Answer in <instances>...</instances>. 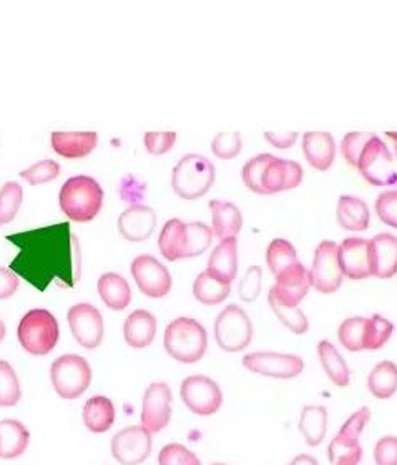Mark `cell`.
<instances>
[{
  "label": "cell",
  "mask_w": 397,
  "mask_h": 465,
  "mask_svg": "<svg viewBox=\"0 0 397 465\" xmlns=\"http://www.w3.org/2000/svg\"><path fill=\"white\" fill-rule=\"evenodd\" d=\"M145 427L130 426L118 430L112 442L110 452L120 465H140L152 454L154 439Z\"/></svg>",
  "instance_id": "obj_12"
},
{
  "label": "cell",
  "mask_w": 397,
  "mask_h": 465,
  "mask_svg": "<svg viewBox=\"0 0 397 465\" xmlns=\"http://www.w3.org/2000/svg\"><path fill=\"white\" fill-rule=\"evenodd\" d=\"M376 213L382 223L397 230V190H388L376 200Z\"/></svg>",
  "instance_id": "obj_47"
},
{
  "label": "cell",
  "mask_w": 397,
  "mask_h": 465,
  "mask_svg": "<svg viewBox=\"0 0 397 465\" xmlns=\"http://www.w3.org/2000/svg\"><path fill=\"white\" fill-rule=\"evenodd\" d=\"M213 236V230L202 222L184 224V260L203 254L212 246Z\"/></svg>",
  "instance_id": "obj_37"
},
{
  "label": "cell",
  "mask_w": 397,
  "mask_h": 465,
  "mask_svg": "<svg viewBox=\"0 0 397 465\" xmlns=\"http://www.w3.org/2000/svg\"><path fill=\"white\" fill-rule=\"evenodd\" d=\"M368 389L381 401L392 398L397 392V364L392 361L379 362L368 376Z\"/></svg>",
  "instance_id": "obj_34"
},
{
  "label": "cell",
  "mask_w": 397,
  "mask_h": 465,
  "mask_svg": "<svg viewBox=\"0 0 397 465\" xmlns=\"http://www.w3.org/2000/svg\"><path fill=\"white\" fill-rule=\"evenodd\" d=\"M17 340L32 356H47L60 340L57 318L44 308L27 311L17 326Z\"/></svg>",
  "instance_id": "obj_5"
},
{
  "label": "cell",
  "mask_w": 397,
  "mask_h": 465,
  "mask_svg": "<svg viewBox=\"0 0 397 465\" xmlns=\"http://www.w3.org/2000/svg\"><path fill=\"white\" fill-rule=\"evenodd\" d=\"M303 166L272 153L254 156L243 166V182L253 193L274 194L288 192L303 182Z\"/></svg>",
  "instance_id": "obj_2"
},
{
  "label": "cell",
  "mask_w": 397,
  "mask_h": 465,
  "mask_svg": "<svg viewBox=\"0 0 397 465\" xmlns=\"http://www.w3.org/2000/svg\"><path fill=\"white\" fill-rule=\"evenodd\" d=\"M30 444V432L17 419L0 420V459L14 460L25 454Z\"/></svg>",
  "instance_id": "obj_25"
},
{
  "label": "cell",
  "mask_w": 397,
  "mask_h": 465,
  "mask_svg": "<svg viewBox=\"0 0 397 465\" xmlns=\"http://www.w3.org/2000/svg\"><path fill=\"white\" fill-rule=\"evenodd\" d=\"M369 420H371V411L368 407H361L341 426L340 430L344 434H349V436L361 437V434L364 432V429L368 426Z\"/></svg>",
  "instance_id": "obj_51"
},
{
  "label": "cell",
  "mask_w": 397,
  "mask_h": 465,
  "mask_svg": "<svg viewBox=\"0 0 397 465\" xmlns=\"http://www.w3.org/2000/svg\"><path fill=\"white\" fill-rule=\"evenodd\" d=\"M268 302L276 318L282 321L283 324L293 331L294 334H304L310 330V321L308 316L298 308V306H286L273 296L272 292L268 294Z\"/></svg>",
  "instance_id": "obj_38"
},
{
  "label": "cell",
  "mask_w": 397,
  "mask_h": 465,
  "mask_svg": "<svg viewBox=\"0 0 397 465\" xmlns=\"http://www.w3.org/2000/svg\"><path fill=\"white\" fill-rule=\"evenodd\" d=\"M58 204L72 222L87 223L102 210L104 188L95 178L87 174L72 176L60 188Z\"/></svg>",
  "instance_id": "obj_3"
},
{
  "label": "cell",
  "mask_w": 397,
  "mask_h": 465,
  "mask_svg": "<svg viewBox=\"0 0 397 465\" xmlns=\"http://www.w3.org/2000/svg\"><path fill=\"white\" fill-rule=\"evenodd\" d=\"M22 399L19 376L10 362L0 359V407L17 406Z\"/></svg>",
  "instance_id": "obj_40"
},
{
  "label": "cell",
  "mask_w": 397,
  "mask_h": 465,
  "mask_svg": "<svg viewBox=\"0 0 397 465\" xmlns=\"http://www.w3.org/2000/svg\"><path fill=\"white\" fill-rule=\"evenodd\" d=\"M156 334V318L146 310H136L124 322V338L134 349H145L154 342Z\"/></svg>",
  "instance_id": "obj_23"
},
{
  "label": "cell",
  "mask_w": 397,
  "mask_h": 465,
  "mask_svg": "<svg viewBox=\"0 0 397 465\" xmlns=\"http://www.w3.org/2000/svg\"><path fill=\"white\" fill-rule=\"evenodd\" d=\"M243 366L253 374H260L264 378L294 379L303 374L304 361L296 354L260 351L246 354L243 358Z\"/></svg>",
  "instance_id": "obj_13"
},
{
  "label": "cell",
  "mask_w": 397,
  "mask_h": 465,
  "mask_svg": "<svg viewBox=\"0 0 397 465\" xmlns=\"http://www.w3.org/2000/svg\"><path fill=\"white\" fill-rule=\"evenodd\" d=\"M318 356H320L321 366L328 374L331 382L338 388H348L351 382V371L336 346L330 341H321L318 344Z\"/></svg>",
  "instance_id": "obj_31"
},
{
  "label": "cell",
  "mask_w": 397,
  "mask_h": 465,
  "mask_svg": "<svg viewBox=\"0 0 397 465\" xmlns=\"http://www.w3.org/2000/svg\"><path fill=\"white\" fill-rule=\"evenodd\" d=\"M356 168L371 184L392 186L397 183L394 158L391 155L388 145L378 135L372 136L362 148Z\"/></svg>",
  "instance_id": "obj_9"
},
{
  "label": "cell",
  "mask_w": 397,
  "mask_h": 465,
  "mask_svg": "<svg viewBox=\"0 0 397 465\" xmlns=\"http://www.w3.org/2000/svg\"><path fill=\"white\" fill-rule=\"evenodd\" d=\"M212 465H226V464H212Z\"/></svg>",
  "instance_id": "obj_57"
},
{
  "label": "cell",
  "mask_w": 397,
  "mask_h": 465,
  "mask_svg": "<svg viewBox=\"0 0 397 465\" xmlns=\"http://www.w3.org/2000/svg\"><path fill=\"white\" fill-rule=\"evenodd\" d=\"M132 276L146 298L160 300L172 290V274L152 254H140L132 262Z\"/></svg>",
  "instance_id": "obj_14"
},
{
  "label": "cell",
  "mask_w": 397,
  "mask_h": 465,
  "mask_svg": "<svg viewBox=\"0 0 397 465\" xmlns=\"http://www.w3.org/2000/svg\"><path fill=\"white\" fill-rule=\"evenodd\" d=\"M155 226V210L146 204H132L118 218V232L130 242H145Z\"/></svg>",
  "instance_id": "obj_20"
},
{
  "label": "cell",
  "mask_w": 397,
  "mask_h": 465,
  "mask_svg": "<svg viewBox=\"0 0 397 465\" xmlns=\"http://www.w3.org/2000/svg\"><path fill=\"white\" fill-rule=\"evenodd\" d=\"M376 465H397V437H381L374 447Z\"/></svg>",
  "instance_id": "obj_50"
},
{
  "label": "cell",
  "mask_w": 397,
  "mask_h": 465,
  "mask_svg": "<svg viewBox=\"0 0 397 465\" xmlns=\"http://www.w3.org/2000/svg\"><path fill=\"white\" fill-rule=\"evenodd\" d=\"M274 280L276 282L270 292L286 306H298L311 288L310 272L301 262L278 274Z\"/></svg>",
  "instance_id": "obj_17"
},
{
  "label": "cell",
  "mask_w": 397,
  "mask_h": 465,
  "mask_svg": "<svg viewBox=\"0 0 397 465\" xmlns=\"http://www.w3.org/2000/svg\"><path fill=\"white\" fill-rule=\"evenodd\" d=\"M232 292V282H222L210 272H200L194 282V294L196 301L206 306L222 304Z\"/></svg>",
  "instance_id": "obj_32"
},
{
  "label": "cell",
  "mask_w": 397,
  "mask_h": 465,
  "mask_svg": "<svg viewBox=\"0 0 397 465\" xmlns=\"http://www.w3.org/2000/svg\"><path fill=\"white\" fill-rule=\"evenodd\" d=\"M311 286L321 294H332L340 290L344 282V272L341 268L338 244L324 240L314 252V260L310 270Z\"/></svg>",
  "instance_id": "obj_11"
},
{
  "label": "cell",
  "mask_w": 397,
  "mask_h": 465,
  "mask_svg": "<svg viewBox=\"0 0 397 465\" xmlns=\"http://www.w3.org/2000/svg\"><path fill=\"white\" fill-rule=\"evenodd\" d=\"M290 465H320V462L310 454H300L291 460Z\"/></svg>",
  "instance_id": "obj_54"
},
{
  "label": "cell",
  "mask_w": 397,
  "mask_h": 465,
  "mask_svg": "<svg viewBox=\"0 0 397 465\" xmlns=\"http://www.w3.org/2000/svg\"><path fill=\"white\" fill-rule=\"evenodd\" d=\"M164 346L170 358L182 364H194L208 349V334L194 318H176L166 326Z\"/></svg>",
  "instance_id": "obj_4"
},
{
  "label": "cell",
  "mask_w": 397,
  "mask_h": 465,
  "mask_svg": "<svg viewBox=\"0 0 397 465\" xmlns=\"http://www.w3.org/2000/svg\"><path fill=\"white\" fill-rule=\"evenodd\" d=\"M17 246L10 270L44 291L50 284L74 288L80 280V244L70 224L58 223L9 236Z\"/></svg>",
  "instance_id": "obj_1"
},
{
  "label": "cell",
  "mask_w": 397,
  "mask_h": 465,
  "mask_svg": "<svg viewBox=\"0 0 397 465\" xmlns=\"http://www.w3.org/2000/svg\"><path fill=\"white\" fill-rule=\"evenodd\" d=\"M366 322H368V318H362V316H354V318L342 321L340 330H338V340H340L341 346L348 349L351 352L364 351Z\"/></svg>",
  "instance_id": "obj_39"
},
{
  "label": "cell",
  "mask_w": 397,
  "mask_h": 465,
  "mask_svg": "<svg viewBox=\"0 0 397 465\" xmlns=\"http://www.w3.org/2000/svg\"><path fill=\"white\" fill-rule=\"evenodd\" d=\"M144 142L148 153L156 156L164 155L174 148L176 134L174 132H146Z\"/></svg>",
  "instance_id": "obj_48"
},
{
  "label": "cell",
  "mask_w": 397,
  "mask_h": 465,
  "mask_svg": "<svg viewBox=\"0 0 397 465\" xmlns=\"http://www.w3.org/2000/svg\"><path fill=\"white\" fill-rule=\"evenodd\" d=\"M372 136L374 134H369V132H349L348 135L342 138L341 153L349 165L354 166V168L358 166L359 155Z\"/></svg>",
  "instance_id": "obj_46"
},
{
  "label": "cell",
  "mask_w": 397,
  "mask_h": 465,
  "mask_svg": "<svg viewBox=\"0 0 397 465\" xmlns=\"http://www.w3.org/2000/svg\"><path fill=\"white\" fill-rule=\"evenodd\" d=\"M362 446L359 437L338 432L328 446V459L331 465H359L362 460Z\"/></svg>",
  "instance_id": "obj_33"
},
{
  "label": "cell",
  "mask_w": 397,
  "mask_h": 465,
  "mask_svg": "<svg viewBox=\"0 0 397 465\" xmlns=\"http://www.w3.org/2000/svg\"><path fill=\"white\" fill-rule=\"evenodd\" d=\"M210 210H212V222H213V234L220 240H228V238H236V234L242 232L243 214L236 204L223 200H212L210 202Z\"/></svg>",
  "instance_id": "obj_26"
},
{
  "label": "cell",
  "mask_w": 397,
  "mask_h": 465,
  "mask_svg": "<svg viewBox=\"0 0 397 465\" xmlns=\"http://www.w3.org/2000/svg\"><path fill=\"white\" fill-rule=\"evenodd\" d=\"M264 138L273 146H276L280 150H286L296 143L298 134L296 132H264Z\"/></svg>",
  "instance_id": "obj_53"
},
{
  "label": "cell",
  "mask_w": 397,
  "mask_h": 465,
  "mask_svg": "<svg viewBox=\"0 0 397 465\" xmlns=\"http://www.w3.org/2000/svg\"><path fill=\"white\" fill-rule=\"evenodd\" d=\"M24 198V190L17 182H7L0 188V226L10 223L17 213Z\"/></svg>",
  "instance_id": "obj_42"
},
{
  "label": "cell",
  "mask_w": 397,
  "mask_h": 465,
  "mask_svg": "<svg viewBox=\"0 0 397 465\" xmlns=\"http://www.w3.org/2000/svg\"><path fill=\"white\" fill-rule=\"evenodd\" d=\"M158 465H202V460L188 447L172 442L162 447L158 454Z\"/></svg>",
  "instance_id": "obj_43"
},
{
  "label": "cell",
  "mask_w": 397,
  "mask_h": 465,
  "mask_svg": "<svg viewBox=\"0 0 397 465\" xmlns=\"http://www.w3.org/2000/svg\"><path fill=\"white\" fill-rule=\"evenodd\" d=\"M394 332V324L382 318L381 314H374L368 318L366 322V334H364V349L366 351H378L384 348V344L391 340Z\"/></svg>",
  "instance_id": "obj_41"
},
{
  "label": "cell",
  "mask_w": 397,
  "mask_h": 465,
  "mask_svg": "<svg viewBox=\"0 0 397 465\" xmlns=\"http://www.w3.org/2000/svg\"><path fill=\"white\" fill-rule=\"evenodd\" d=\"M184 224L182 220L174 218L166 222L158 236V248L168 262L184 260Z\"/></svg>",
  "instance_id": "obj_35"
},
{
  "label": "cell",
  "mask_w": 397,
  "mask_h": 465,
  "mask_svg": "<svg viewBox=\"0 0 397 465\" xmlns=\"http://www.w3.org/2000/svg\"><path fill=\"white\" fill-rule=\"evenodd\" d=\"M58 174H60V165L57 162L42 160V162H37L35 165H30L29 168L22 170L20 178H24L32 186H37V184L54 182Z\"/></svg>",
  "instance_id": "obj_44"
},
{
  "label": "cell",
  "mask_w": 397,
  "mask_h": 465,
  "mask_svg": "<svg viewBox=\"0 0 397 465\" xmlns=\"http://www.w3.org/2000/svg\"><path fill=\"white\" fill-rule=\"evenodd\" d=\"M266 262H268V268H270L273 276L276 278L278 274H282L291 266H294L296 262H300V258H298L296 248L288 240L276 238L268 244Z\"/></svg>",
  "instance_id": "obj_36"
},
{
  "label": "cell",
  "mask_w": 397,
  "mask_h": 465,
  "mask_svg": "<svg viewBox=\"0 0 397 465\" xmlns=\"http://www.w3.org/2000/svg\"><path fill=\"white\" fill-rule=\"evenodd\" d=\"M174 392L166 382H154L146 388L142 402V426L154 436L172 420Z\"/></svg>",
  "instance_id": "obj_15"
},
{
  "label": "cell",
  "mask_w": 397,
  "mask_h": 465,
  "mask_svg": "<svg viewBox=\"0 0 397 465\" xmlns=\"http://www.w3.org/2000/svg\"><path fill=\"white\" fill-rule=\"evenodd\" d=\"M50 143L64 158H85L98 145L97 132H54Z\"/></svg>",
  "instance_id": "obj_22"
},
{
  "label": "cell",
  "mask_w": 397,
  "mask_h": 465,
  "mask_svg": "<svg viewBox=\"0 0 397 465\" xmlns=\"http://www.w3.org/2000/svg\"><path fill=\"white\" fill-rule=\"evenodd\" d=\"M98 294L108 310L124 311L132 301L130 284L118 272H105L98 278Z\"/></svg>",
  "instance_id": "obj_28"
},
{
  "label": "cell",
  "mask_w": 397,
  "mask_h": 465,
  "mask_svg": "<svg viewBox=\"0 0 397 465\" xmlns=\"http://www.w3.org/2000/svg\"><path fill=\"white\" fill-rule=\"evenodd\" d=\"M369 264L371 276L389 280L397 274V236L379 232L369 240Z\"/></svg>",
  "instance_id": "obj_18"
},
{
  "label": "cell",
  "mask_w": 397,
  "mask_h": 465,
  "mask_svg": "<svg viewBox=\"0 0 397 465\" xmlns=\"http://www.w3.org/2000/svg\"><path fill=\"white\" fill-rule=\"evenodd\" d=\"M50 381L58 398L75 401L85 394L92 384V368L78 354H64L50 366Z\"/></svg>",
  "instance_id": "obj_7"
},
{
  "label": "cell",
  "mask_w": 397,
  "mask_h": 465,
  "mask_svg": "<svg viewBox=\"0 0 397 465\" xmlns=\"http://www.w3.org/2000/svg\"><path fill=\"white\" fill-rule=\"evenodd\" d=\"M5 334H7V330H5V324L2 322V320H0V342L4 341V338H5Z\"/></svg>",
  "instance_id": "obj_56"
},
{
  "label": "cell",
  "mask_w": 397,
  "mask_h": 465,
  "mask_svg": "<svg viewBox=\"0 0 397 465\" xmlns=\"http://www.w3.org/2000/svg\"><path fill=\"white\" fill-rule=\"evenodd\" d=\"M214 165L203 155H184L172 173L174 193L184 200H198L210 192L214 183Z\"/></svg>",
  "instance_id": "obj_6"
},
{
  "label": "cell",
  "mask_w": 397,
  "mask_h": 465,
  "mask_svg": "<svg viewBox=\"0 0 397 465\" xmlns=\"http://www.w3.org/2000/svg\"><path fill=\"white\" fill-rule=\"evenodd\" d=\"M341 268L344 276L352 282H362L371 276L369 264V240L351 236L338 244Z\"/></svg>",
  "instance_id": "obj_19"
},
{
  "label": "cell",
  "mask_w": 397,
  "mask_h": 465,
  "mask_svg": "<svg viewBox=\"0 0 397 465\" xmlns=\"http://www.w3.org/2000/svg\"><path fill=\"white\" fill-rule=\"evenodd\" d=\"M222 282H234L238 274V242L236 238H228L220 242L214 248L210 260H208V270Z\"/></svg>",
  "instance_id": "obj_27"
},
{
  "label": "cell",
  "mask_w": 397,
  "mask_h": 465,
  "mask_svg": "<svg viewBox=\"0 0 397 465\" xmlns=\"http://www.w3.org/2000/svg\"><path fill=\"white\" fill-rule=\"evenodd\" d=\"M303 153L318 172L330 170L336 158V142L328 132H306L303 135Z\"/></svg>",
  "instance_id": "obj_21"
},
{
  "label": "cell",
  "mask_w": 397,
  "mask_h": 465,
  "mask_svg": "<svg viewBox=\"0 0 397 465\" xmlns=\"http://www.w3.org/2000/svg\"><path fill=\"white\" fill-rule=\"evenodd\" d=\"M328 409L324 406L303 407L300 416V432L306 444L318 447L326 439L328 432Z\"/></svg>",
  "instance_id": "obj_30"
},
{
  "label": "cell",
  "mask_w": 397,
  "mask_h": 465,
  "mask_svg": "<svg viewBox=\"0 0 397 465\" xmlns=\"http://www.w3.org/2000/svg\"><path fill=\"white\" fill-rule=\"evenodd\" d=\"M115 404L105 396L88 399L82 409V420L90 432L105 434L115 424Z\"/></svg>",
  "instance_id": "obj_24"
},
{
  "label": "cell",
  "mask_w": 397,
  "mask_h": 465,
  "mask_svg": "<svg viewBox=\"0 0 397 465\" xmlns=\"http://www.w3.org/2000/svg\"><path fill=\"white\" fill-rule=\"evenodd\" d=\"M214 340L226 352H240L253 340V322L238 304L226 306L214 321Z\"/></svg>",
  "instance_id": "obj_8"
},
{
  "label": "cell",
  "mask_w": 397,
  "mask_h": 465,
  "mask_svg": "<svg viewBox=\"0 0 397 465\" xmlns=\"http://www.w3.org/2000/svg\"><path fill=\"white\" fill-rule=\"evenodd\" d=\"M263 272L260 266H252L242 282H240V298L244 302H253L262 292Z\"/></svg>",
  "instance_id": "obj_49"
},
{
  "label": "cell",
  "mask_w": 397,
  "mask_h": 465,
  "mask_svg": "<svg viewBox=\"0 0 397 465\" xmlns=\"http://www.w3.org/2000/svg\"><path fill=\"white\" fill-rule=\"evenodd\" d=\"M336 214L342 230L366 232L369 228V220H371L369 206L358 196L342 194L338 202Z\"/></svg>",
  "instance_id": "obj_29"
},
{
  "label": "cell",
  "mask_w": 397,
  "mask_h": 465,
  "mask_svg": "<svg viewBox=\"0 0 397 465\" xmlns=\"http://www.w3.org/2000/svg\"><path fill=\"white\" fill-rule=\"evenodd\" d=\"M180 396L188 411H192L194 416L208 417L216 414L223 406V392L208 376H188L184 379Z\"/></svg>",
  "instance_id": "obj_10"
},
{
  "label": "cell",
  "mask_w": 397,
  "mask_h": 465,
  "mask_svg": "<svg viewBox=\"0 0 397 465\" xmlns=\"http://www.w3.org/2000/svg\"><path fill=\"white\" fill-rule=\"evenodd\" d=\"M68 328L82 348L95 349L104 341V316L88 302H78L67 312Z\"/></svg>",
  "instance_id": "obj_16"
},
{
  "label": "cell",
  "mask_w": 397,
  "mask_h": 465,
  "mask_svg": "<svg viewBox=\"0 0 397 465\" xmlns=\"http://www.w3.org/2000/svg\"><path fill=\"white\" fill-rule=\"evenodd\" d=\"M386 135L389 136V140L392 142V145H394V153L397 156V132H388Z\"/></svg>",
  "instance_id": "obj_55"
},
{
  "label": "cell",
  "mask_w": 397,
  "mask_h": 465,
  "mask_svg": "<svg viewBox=\"0 0 397 465\" xmlns=\"http://www.w3.org/2000/svg\"><path fill=\"white\" fill-rule=\"evenodd\" d=\"M19 276L10 268H0V300H9L19 290Z\"/></svg>",
  "instance_id": "obj_52"
},
{
  "label": "cell",
  "mask_w": 397,
  "mask_h": 465,
  "mask_svg": "<svg viewBox=\"0 0 397 465\" xmlns=\"http://www.w3.org/2000/svg\"><path fill=\"white\" fill-rule=\"evenodd\" d=\"M242 135L238 132H223L214 136L212 142V152L222 160H232L242 152Z\"/></svg>",
  "instance_id": "obj_45"
}]
</instances>
